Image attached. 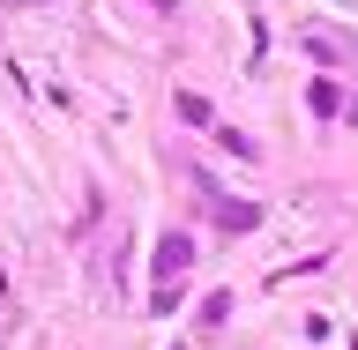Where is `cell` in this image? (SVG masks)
Segmentation results:
<instances>
[{
	"instance_id": "obj_1",
	"label": "cell",
	"mask_w": 358,
	"mask_h": 350,
	"mask_svg": "<svg viewBox=\"0 0 358 350\" xmlns=\"http://www.w3.org/2000/svg\"><path fill=\"white\" fill-rule=\"evenodd\" d=\"M187 261H194V246H187V239H164V246H157V268H164V298L179 291V276H187Z\"/></svg>"
}]
</instances>
